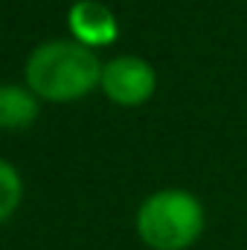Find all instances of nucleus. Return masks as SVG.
<instances>
[{
	"instance_id": "39448f33",
	"label": "nucleus",
	"mask_w": 247,
	"mask_h": 250,
	"mask_svg": "<svg viewBox=\"0 0 247 250\" xmlns=\"http://www.w3.org/2000/svg\"><path fill=\"white\" fill-rule=\"evenodd\" d=\"M41 114V99L26 87L15 82L0 84V128L3 131H21L38 120Z\"/></svg>"
},
{
	"instance_id": "f03ea898",
	"label": "nucleus",
	"mask_w": 247,
	"mask_h": 250,
	"mask_svg": "<svg viewBox=\"0 0 247 250\" xmlns=\"http://www.w3.org/2000/svg\"><path fill=\"white\" fill-rule=\"evenodd\" d=\"M206 227V209L189 189L166 187L145 195L134 215L137 239L148 250H189Z\"/></svg>"
},
{
	"instance_id": "7ed1b4c3",
	"label": "nucleus",
	"mask_w": 247,
	"mask_h": 250,
	"mask_svg": "<svg viewBox=\"0 0 247 250\" xmlns=\"http://www.w3.org/2000/svg\"><path fill=\"white\" fill-rule=\"evenodd\" d=\"M99 90L120 108H140L157 90V70L143 56H114L102 64Z\"/></svg>"
},
{
	"instance_id": "423d86ee",
	"label": "nucleus",
	"mask_w": 247,
	"mask_h": 250,
	"mask_svg": "<svg viewBox=\"0 0 247 250\" xmlns=\"http://www.w3.org/2000/svg\"><path fill=\"white\" fill-rule=\"evenodd\" d=\"M21 201H23V178L12 160L0 157V227L12 221V215L21 209Z\"/></svg>"
},
{
	"instance_id": "20e7f679",
	"label": "nucleus",
	"mask_w": 247,
	"mask_h": 250,
	"mask_svg": "<svg viewBox=\"0 0 247 250\" xmlns=\"http://www.w3.org/2000/svg\"><path fill=\"white\" fill-rule=\"evenodd\" d=\"M67 26H70V38L90 50L111 47L120 38V21L114 9L105 6L102 0H76L67 9Z\"/></svg>"
},
{
	"instance_id": "f257e3e1",
	"label": "nucleus",
	"mask_w": 247,
	"mask_h": 250,
	"mask_svg": "<svg viewBox=\"0 0 247 250\" xmlns=\"http://www.w3.org/2000/svg\"><path fill=\"white\" fill-rule=\"evenodd\" d=\"M102 59L96 50L73 41L50 38L41 41L23 64V84L41 99L53 105H67L99 90Z\"/></svg>"
}]
</instances>
